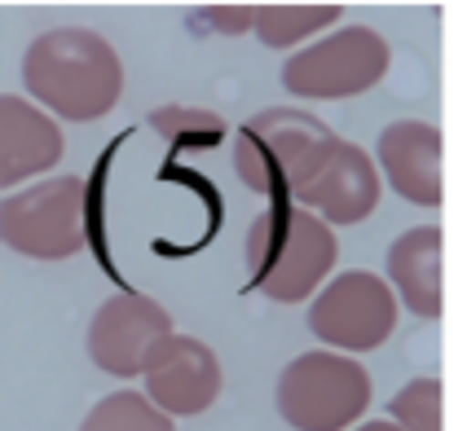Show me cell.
<instances>
[{
	"mask_svg": "<svg viewBox=\"0 0 467 431\" xmlns=\"http://www.w3.org/2000/svg\"><path fill=\"white\" fill-rule=\"evenodd\" d=\"M344 18L339 5H256V36L265 49H305L309 40H317L327 26H336Z\"/></svg>",
	"mask_w": 467,
	"mask_h": 431,
	"instance_id": "14",
	"label": "cell"
},
{
	"mask_svg": "<svg viewBox=\"0 0 467 431\" xmlns=\"http://www.w3.org/2000/svg\"><path fill=\"white\" fill-rule=\"evenodd\" d=\"M401 308L392 300L389 282L370 269H348L327 278V286L309 300V330L327 353L358 356L384 348L397 330Z\"/></svg>",
	"mask_w": 467,
	"mask_h": 431,
	"instance_id": "7",
	"label": "cell"
},
{
	"mask_svg": "<svg viewBox=\"0 0 467 431\" xmlns=\"http://www.w3.org/2000/svg\"><path fill=\"white\" fill-rule=\"evenodd\" d=\"M203 18L221 36H247L256 23V5H212V9H203Z\"/></svg>",
	"mask_w": 467,
	"mask_h": 431,
	"instance_id": "18",
	"label": "cell"
},
{
	"mask_svg": "<svg viewBox=\"0 0 467 431\" xmlns=\"http://www.w3.org/2000/svg\"><path fill=\"white\" fill-rule=\"evenodd\" d=\"M67 137L57 119L26 97L0 93V190H18L62 163Z\"/></svg>",
	"mask_w": 467,
	"mask_h": 431,
	"instance_id": "13",
	"label": "cell"
},
{
	"mask_svg": "<svg viewBox=\"0 0 467 431\" xmlns=\"http://www.w3.org/2000/svg\"><path fill=\"white\" fill-rule=\"evenodd\" d=\"M339 242L296 203H265L247 229V286L274 304H309L336 273Z\"/></svg>",
	"mask_w": 467,
	"mask_h": 431,
	"instance_id": "2",
	"label": "cell"
},
{
	"mask_svg": "<svg viewBox=\"0 0 467 431\" xmlns=\"http://www.w3.org/2000/svg\"><path fill=\"white\" fill-rule=\"evenodd\" d=\"M172 313L155 295L141 291H119L98 304L88 322V356L110 379H141L146 361L172 334Z\"/></svg>",
	"mask_w": 467,
	"mask_h": 431,
	"instance_id": "8",
	"label": "cell"
},
{
	"mask_svg": "<svg viewBox=\"0 0 467 431\" xmlns=\"http://www.w3.org/2000/svg\"><path fill=\"white\" fill-rule=\"evenodd\" d=\"M389 423L397 431H445L441 379H410L389 401Z\"/></svg>",
	"mask_w": 467,
	"mask_h": 431,
	"instance_id": "17",
	"label": "cell"
},
{
	"mask_svg": "<svg viewBox=\"0 0 467 431\" xmlns=\"http://www.w3.org/2000/svg\"><path fill=\"white\" fill-rule=\"evenodd\" d=\"M150 132H159L168 146H194V150H212V146H221L225 137H230V124H225V115H216L208 106H159L150 110Z\"/></svg>",
	"mask_w": 467,
	"mask_h": 431,
	"instance_id": "15",
	"label": "cell"
},
{
	"mask_svg": "<svg viewBox=\"0 0 467 431\" xmlns=\"http://www.w3.org/2000/svg\"><path fill=\"white\" fill-rule=\"evenodd\" d=\"M339 132L305 106H269L234 132V172L265 203H291Z\"/></svg>",
	"mask_w": 467,
	"mask_h": 431,
	"instance_id": "3",
	"label": "cell"
},
{
	"mask_svg": "<svg viewBox=\"0 0 467 431\" xmlns=\"http://www.w3.org/2000/svg\"><path fill=\"white\" fill-rule=\"evenodd\" d=\"M353 431H397V427H392L389 418H370V423H358Z\"/></svg>",
	"mask_w": 467,
	"mask_h": 431,
	"instance_id": "19",
	"label": "cell"
},
{
	"mask_svg": "<svg viewBox=\"0 0 467 431\" xmlns=\"http://www.w3.org/2000/svg\"><path fill=\"white\" fill-rule=\"evenodd\" d=\"M379 199H384V180L375 172V159L362 146L339 137L331 146V154L317 163V172L296 190L291 203L305 207L309 216H317L327 229H336V225H362V221H370Z\"/></svg>",
	"mask_w": 467,
	"mask_h": 431,
	"instance_id": "10",
	"label": "cell"
},
{
	"mask_svg": "<svg viewBox=\"0 0 467 431\" xmlns=\"http://www.w3.org/2000/svg\"><path fill=\"white\" fill-rule=\"evenodd\" d=\"M445 233L441 225H415L397 233L384 255V273L397 308L415 313L423 322H437L445 313Z\"/></svg>",
	"mask_w": 467,
	"mask_h": 431,
	"instance_id": "12",
	"label": "cell"
},
{
	"mask_svg": "<svg viewBox=\"0 0 467 431\" xmlns=\"http://www.w3.org/2000/svg\"><path fill=\"white\" fill-rule=\"evenodd\" d=\"M441 128L423 124V119H392L375 141V172H379V180H389L392 194L406 199L410 207H441Z\"/></svg>",
	"mask_w": 467,
	"mask_h": 431,
	"instance_id": "11",
	"label": "cell"
},
{
	"mask_svg": "<svg viewBox=\"0 0 467 431\" xmlns=\"http://www.w3.org/2000/svg\"><path fill=\"white\" fill-rule=\"evenodd\" d=\"M23 88L49 119L93 124L124 97V62L93 26H49L23 49Z\"/></svg>",
	"mask_w": 467,
	"mask_h": 431,
	"instance_id": "1",
	"label": "cell"
},
{
	"mask_svg": "<svg viewBox=\"0 0 467 431\" xmlns=\"http://www.w3.org/2000/svg\"><path fill=\"white\" fill-rule=\"evenodd\" d=\"M79 431H177V423L168 414H159L141 392L124 387V392H110L88 409Z\"/></svg>",
	"mask_w": 467,
	"mask_h": 431,
	"instance_id": "16",
	"label": "cell"
},
{
	"mask_svg": "<svg viewBox=\"0 0 467 431\" xmlns=\"http://www.w3.org/2000/svg\"><path fill=\"white\" fill-rule=\"evenodd\" d=\"M0 242L9 251L57 264L88 242V194L79 177H45L0 199Z\"/></svg>",
	"mask_w": 467,
	"mask_h": 431,
	"instance_id": "6",
	"label": "cell"
},
{
	"mask_svg": "<svg viewBox=\"0 0 467 431\" xmlns=\"http://www.w3.org/2000/svg\"><path fill=\"white\" fill-rule=\"evenodd\" d=\"M141 379H146L141 396L177 423V418H199L221 401L225 370H221V356L212 353V344H203L199 334L172 330L146 361Z\"/></svg>",
	"mask_w": 467,
	"mask_h": 431,
	"instance_id": "9",
	"label": "cell"
},
{
	"mask_svg": "<svg viewBox=\"0 0 467 431\" xmlns=\"http://www.w3.org/2000/svg\"><path fill=\"white\" fill-rule=\"evenodd\" d=\"M392 49L384 31L366 23L336 26L327 36L309 40L283 62V88L300 102H348L370 93L379 79L389 76Z\"/></svg>",
	"mask_w": 467,
	"mask_h": 431,
	"instance_id": "5",
	"label": "cell"
},
{
	"mask_svg": "<svg viewBox=\"0 0 467 431\" xmlns=\"http://www.w3.org/2000/svg\"><path fill=\"white\" fill-rule=\"evenodd\" d=\"M274 405L291 431H353L370 409V370L327 348L300 353L283 365Z\"/></svg>",
	"mask_w": 467,
	"mask_h": 431,
	"instance_id": "4",
	"label": "cell"
}]
</instances>
